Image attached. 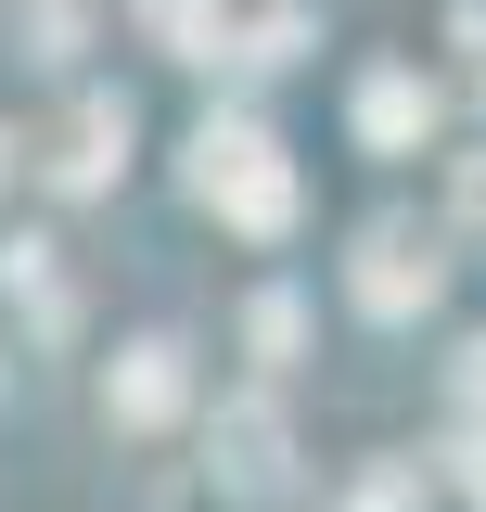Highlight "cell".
Returning <instances> with one entry per match:
<instances>
[{
  "mask_svg": "<svg viewBox=\"0 0 486 512\" xmlns=\"http://www.w3.org/2000/svg\"><path fill=\"white\" fill-rule=\"evenodd\" d=\"M256 154H269L256 128H205V192H231L243 218H282V180H269Z\"/></svg>",
  "mask_w": 486,
  "mask_h": 512,
  "instance_id": "6da1fadb",
  "label": "cell"
}]
</instances>
